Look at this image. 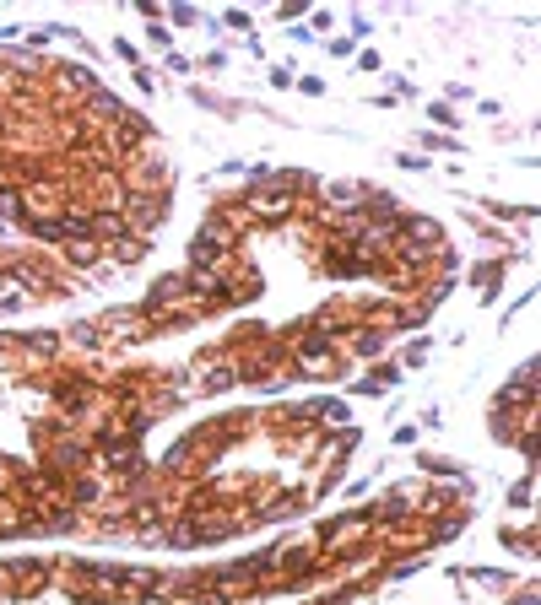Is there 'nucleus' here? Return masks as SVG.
Wrapping results in <instances>:
<instances>
[{
  "mask_svg": "<svg viewBox=\"0 0 541 605\" xmlns=\"http://www.w3.org/2000/svg\"><path fill=\"white\" fill-rule=\"evenodd\" d=\"M147 254H152V244H147V238L125 233L120 244H109V249H103V265H114V271H125V265H141V260H147Z\"/></svg>",
  "mask_w": 541,
  "mask_h": 605,
  "instance_id": "nucleus-15",
  "label": "nucleus"
},
{
  "mask_svg": "<svg viewBox=\"0 0 541 605\" xmlns=\"http://www.w3.org/2000/svg\"><path fill=\"white\" fill-rule=\"evenodd\" d=\"M22 200H28V217H60L65 200H71V184L65 179H33V184H22Z\"/></svg>",
  "mask_w": 541,
  "mask_h": 605,
  "instance_id": "nucleus-10",
  "label": "nucleus"
},
{
  "mask_svg": "<svg viewBox=\"0 0 541 605\" xmlns=\"http://www.w3.org/2000/svg\"><path fill=\"white\" fill-rule=\"evenodd\" d=\"M55 589L71 605H98V562H87V557H55Z\"/></svg>",
  "mask_w": 541,
  "mask_h": 605,
  "instance_id": "nucleus-6",
  "label": "nucleus"
},
{
  "mask_svg": "<svg viewBox=\"0 0 541 605\" xmlns=\"http://www.w3.org/2000/svg\"><path fill=\"white\" fill-rule=\"evenodd\" d=\"M168 206H174V195H125V206H120V217H125V227L136 238H152L168 227Z\"/></svg>",
  "mask_w": 541,
  "mask_h": 605,
  "instance_id": "nucleus-7",
  "label": "nucleus"
},
{
  "mask_svg": "<svg viewBox=\"0 0 541 605\" xmlns=\"http://www.w3.org/2000/svg\"><path fill=\"white\" fill-rule=\"evenodd\" d=\"M125 109H130V103L120 98V92L98 87V92H92V98L82 103V109H76V125H82V130H92V136H103V130H109V125H114V119H120Z\"/></svg>",
  "mask_w": 541,
  "mask_h": 605,
  "instance_id": "nucleus-9",
  "label": "nucleus"
},
{
  "mask_svg": "<svg viewBox=\"0 0 541 605\" xmlns=\"http://www.w3.org/2000/svg\"><path fill=\"white\" fill-rule=\"evenodd\" d=\"M125 233H130V227H125L120 211H98V217H92V238H98L103 249H109V244H120Z\"/></svg>",
  "mask_w": 541,
  "mask_h": 605,
  "instance_id": "nucleus-19",
  "label": "nucleus"
},
{
  "mask_svg": "<svg viewBox=\"0 0 541 605\" xmlns=\"http://www.w3.org/2000/svg\"><path fill=\"white\" fill-rule=\"evenodd\" d=\"M60 341H65V352H109L98 319H71V325L60 330Z\"/></svg>",
  "mask_w": 541,
  "mask_h": 605,
  "instance_id": "nucleus-14",
  "label": "nucleus"
},
{
  "mask_svg": "<svg viewBox=\"0 0 541 605\" xmlns=\"http://www.w3.org/2000/svg\"><path fill=\"white\" fill-rule=\"evenodd\" d=\"M179 303H184V271H163V276H157L152 287H147V298H141L136 308H141L147 319H157V314H168V308H179Z\"/></svg>",
  "mask_w": 541,
  "mask_h": 605,
  "instance_id": "nucleus-11",
  "label": "nucleus"
},
{
  "mask_svg": "<svg viewBox=\"0 0 541 605\" xmlns=\"http://www.w3.org/2000/svg\"><path fill=\"white\" fill-rule=\"evenodd\" d=\"M293 373H298V384H336V379H347L352 373V357L341 352L336 341H325V335H314L309 325H303V335L293 341Z\"/></svg>",
  "mask_w": 541,
  "mask_h": 605,
  "instance_id": "nucleus-1",
  "label": "nucleus"
},
{
  "mask_svg": "<svg viewBox=\"0 0 541 605\" xmlns=\"http://www.w3.org/2000/svg\"><path fill=\"white\" fill-rule=\"evenodd\" d=\"M428 346H433V341H428V330L412 335V341L401 346V362H395V368H401V373H406V368H422V362H428Z\"/></svg>",
  "mask_w": 541,
  "mask_h": 605,
  "instance_id": "nucleus-23",
  "label": "nucleus"
},
{
  "mask_svg": "<svg viewBox=\"0 0 541 605\" xmlns=\"http://www.w3.org/2000/svg\"><path fill=\"white\" fill-rule=\"evenodd\" d=\"M174 22H179V28H195V22H201V11H190V6H174Z\"/></svg>",
  "mask_w": 541,
  "mask_h": 605,
  "instance_id": "nucleus-29",
  "label": "nucleus"
},
{
  "mask_svg": "<svg viewBox=\"0 0 541 605\" xmlns=\"http://www.w3.org/2000/svg\"><path fill=\"white\" fill-rule=\"evenodd\" d=\"M65 497H71L76 514H92V508L109 497V481L98 476V470H82V476H65Z\"/></svg>",
  "mask_w": 541,
  "mask_h": 605,
  "instance_id": "nucleus-12",
  "label": "nucleus"
},
{
  "mask_svg": "<svg viewBox=\"0 0 541 605\" xmlns=\"http://www.w3.org/2000/svg\"><path fill=\"white\" fill-rule=\"evenodd\" d=\"M320 422L331 427V433H336V427H352V411H347V400H341V395H320Z\"/></svg>",
  "mask_w": 541,
  "mask_h": 605,
  "instance_id": "nucleus-21",
  "label": "nucleus"
},
{
  "mask_svg": "<svg viewBox=\"0 0 541 605\" xmlns=\"http://www.w3.org/2000/svg\"><path fill=\"white\" fill-rule=\"evenodd\" d=\"M531 503H536V470H531V476H520V481L509 487V508H531Z\"/></svg>",
  "mask_w": 541,
  "mask_h": 605,
  "instance_id": "nucleus-24",
  "label": "nucleus"
},
{
  "mask_svg": "<svg viewBox=\"0 0 541 605\" xmlns=\"http://www.w3.org/2000/svg\"><path fill=\"white\" fill-rule=\"evenodd\" d=\"M303 325H309L314 335H325V341H347L352 330H358V319H352V298H331V303H320L314 314H303Z\"/></svg>",
  "mask_w": 541,
  "mask_h": 605,
  "instance_id": "nucleus-8",
  "label": "nucleus"
},
{
  "mask_svg": "<svg viewBox=\"0 0 541 605\" xmlns=\"http://www.w3.org/2000/svg\"><path fill=\"white\" fill-rule=\"evenodd\" d=\"M98 330H103V341H109V352H114V357H120L125 346H147V341H152V319L141 314L136 303L103 308V314H98Z\"/></svg>",
  "mask_w": 541,
  "mask_h": 605,
  "instance_id": "nucleus-3",
  "label": "nucleus"
},
{
  "mask_svg": "<svg viewBox=\"0 0 541 605\" xmlns=\"http://www.w3.org/2000/svg\"><path fill=\"white\" fill-rule=\"evenodd\" d=\"M147 38H152V44H157V49H168V44H174V33H168V28H163V22H152V28H147Z\"/></svg>",
  "mask_w": 541,
  "mask_h": 605,
  "instance_id": "nucleus-27",
  "label": "nucleus"
},
{
  "mask_svg": "<svg viewBox=\"0 0 541 605\" xmlns=\"http://www.w3.org/2000/svg\"><path fill=\"white\" fill-rule=\"evenodd\" d=\"M33 470H44V476H82V470H92V438L82 433V427H71V433L49 438L44 449H33Z\"/></svg>",
  "mask_w": 541,
  "mask_h": 605,
  "instance_id": "nucleus-2",
  "label": "nucleus"
},
{
  "mask_svg": "<svg viewBox=\"0 0 541 605\" xmlns=\"http://www.w3.org/2000/svg\"><path fill=\"white\" fill-rule=\"evenodd\" d=\"M422 524H428V541L433 546H450L455 535L471 524V508H450V514H433V519H422Z\"/></svg>",
  "mask_w": 541,
  "mask_h": 605,
  "instance_id": "nucleus-16",
  "label": "nucleus"
},
{
  "mask_svg": "<svg viewBox=\"0 0 541 605\" xmlns=\"http://www.w3.org/2000/svg\"><path fill=\"white\" fill-rule=\"evenodd\" d=\"M114 49H120V60H125V65H141V55H136V44H125V38H120V44H114Z\"/></svg>",
  "mask_w": 541,
  "mask_h": 605,
  "instance_id": "nucleus-31",
  "label": "nucleus"
},
{
  "mask_svg": "<svg viewBox=\"0 0 541 605\" xmlns=\"http://www.w3.org/2000/svg\"><path fill=\"white\" fill-rule=\"evenodd\" d=\"M228 28H233V33H249V38H255V22H249V11H228Z\"/></svg>",
  "mask_w": 541,
  "mask_h": 605,
  "instance_id": "nucleus-25",
  "label": "nucleus"
},
{
  "mask_svg": "<svg viewBox=\"0 0 541 605\" xmlns=\"http://www.w3.org/2000/svg\"><path fill=\"white\" fill-rule=\"evenodd\" d=\"M0 605H11V589H6V568H0Z\"/></svg>",
  "mask_w": 541,
  "mask_h": 605,
  "instance_id": "nucleus-33",
  "label": "nucleus"
},
{
  "mask_svg": "<svg viewBox=\"0 0 541 605\" xmlns=\"http://www.w3.org/2000/svg\"><path fill=\"white\" fill-rule=\"evenodd\" d=\"M17 530H22V508L11 492H0V541H17Z\"/></svg>",
  "mask_w": 541,
  "mask_h": 605,
  "instance_id": "nucleus-22",
  "label": "nucleus"
},
{
  "mask_svg": "<svg viewBox=\"0 0 541 605\" xmlns=\"http://www.w3.org/2000/svg\"><path fill=\"white\" fill-rule=\"evenodd\" d=\"M504 271H509V260H482V265H471V281H477V287L487 292V298H498V281H504Z\"/></svg>",
  "mask_w": 541,
  "mask_h": 605,
  "instance_id": "nucleus-20",
  "label": "nucleus"
},
{
  "mask_svg": "<svg viewBox=\"0 0 541 605\" xmlns=\"http://www.w3.org/2000/svg\"><path fill=\"white\" fill-rule=\"evenodd\" d=\"M298 92H303V98H320L325 82H320V76H298Z\"/></svg>",
  "mask_w": 541,
  "mask_h": 605,
  "instance_id": "nucleus-26",
  "label": "nucleus"
},
{
  "mask_svg": "<svg viewBox=\"0 0 541 605\" xmlns=\"http://www.w3.org/2000/svg\"><path fill=\"white\" fill-rule=\"evenodd\" d=\"M6 589L11 600H38L55 589V557H6Z\"/></svg>",
  "mask_w": 541,
  "mask_h": 605,
  "instance_id": "nucleus-5",
  "label": "nucleus"
},
{
  "mask_svg": "<svg viewBox=\"0 0 541 605\" xmlns=\"http://www.w3.org/2000/svg\"><path fill=\"white\" fill-rule=\"evenodd\" d=\"M509 605H536V584H525V589H520V595H514V600H509Z\"/></svg>",
  "mask_w": 541,
  "mask_h": 605,
  "instance_id": "nucleus-32",
  "label": "nucleus"
},
{
  "mask_svg": "<svg viewBox=\"0 0 541 605\" xmlns=\"http://www.w3.org/2000/svg\"><path fill=\"white\" fill-rule=\"evenodd\" d=\"M341 352H347L352 362H385V352H390V335H379V330H368V325H358L341 341Z\"/></svg>",
  "mask_w": 541,
  "mask_h": 605,
  "instance_id": "nucleus-13",
  "label": "nucleus"
},
{
  "mask_svg": "<svg viewBox=\"0 0 541 605\" xmlns=\"http://www.w3.org/2000/svg\"><path fill=\"white\" fill-rule=\"evenodd\" d=\"M0 362H6V346H0Z\"/></svg>",
  "mask_w": 541,
  "mask_h": 605,
  "instance_id": "nucleus-34",
  "label": "nucleus"
},
{
  "mask_svg": "<svg viewBox=\"0 0 541 605\" xmlns=\"http://www.w3.org/2000/svg\"><path fill=\"white\" fill-rule=\"evenodd\" d=\"M433 119H439V125H455V109H450V103H433V109H428Z\"/></svg>",
  "mask_w": 541,
  "mask_h": 605,
  "instance_id": "nucleus-30",
  "label": "nucleus"
},
{
  "mask_svg": "<svg viewBox=\"0 0 541 605\" xmlns=\"http://www.w3.org/2000/svg\"><path fill=\"white\" fill-rule=\"evenodd\" d=\"M498 546H504V551H520V557L531 562V557H536V524H531V519L498 524Z\"/></svg>",
  "mask_w": 541,
  "mask_h": 605,
  "instance_id": "nucleus-17",
  "label": "nucleus"
},
{
  "mask_svg": "<svg viewBox=\"0 0 541 605\" xmlns=\"http://www.w3.org/2000/svg\"><path fill=\"white\" fill-rule=\"evenodd\" d=\"M422 146H439V152H455L460 141H455V136H433V130H428V136H422Z\"/></svg>",
  "mask_w": 541,
  "mask_h": 605,
  "instance_id": "nucleus-28",
  "label": "nucleus"
},
{
  "mask_svg": "<svg viewBox=\"0 0 541 605\" xmlns=\"http://www.w3.org/2000/svg\"><path fill=\"white\" fill-rule=\"evenodd\" d=\"M120 184H125V195H174V168H168L163 146H152V152H141L136 163H125Z\"/></svg>",
  "mask_w": 541,
  "mask_h": 605,
  "instance_id": "nucleus-4",
  "label": "nucleus"
},
{
  "mask_svg": "<svg viewBox=\"0 0 541 605\" xmlns=\"http://www.w3.org/2000/svg\"><path fill=\"white\" fill-rule=\"evenodd\" d=\"M395 384H401V368H395V362H374V368H368L363 379H358V395L379 400V395H385V389H395Z\"/></svg>",
  "mask_w": 541,
  "mask_h": 605,
  "instance_id": "nucleus-18",
  "label": "nucleus"
}]
</instances>
